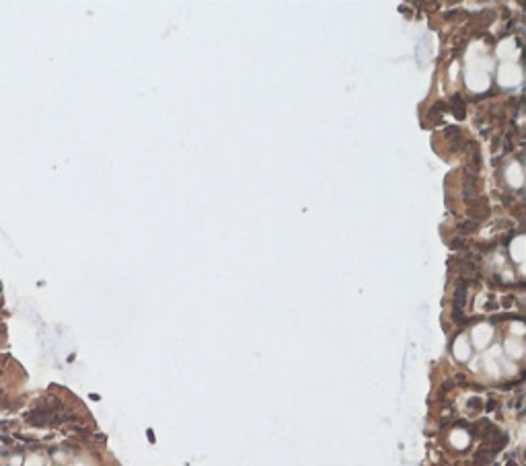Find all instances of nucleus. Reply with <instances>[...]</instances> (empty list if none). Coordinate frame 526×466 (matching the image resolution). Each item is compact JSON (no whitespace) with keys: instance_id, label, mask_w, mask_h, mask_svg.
Returning a JSON list of instances; mask_svg holds the SVG:
<instances>
[{"instance_id":"obj_3","label":"nucleus","mask_w":526,"mask_h":466,"mask_svg":"<svg viewBox=\"0 0 526 466\" xmlns=\"http://www.w3.org/2000/svg\"><path fill=\"white\" fill-rule=\"evenodd\" d=\"M21 464V458H12V466H19Z\"/></svg>"},{"instance_id":"obj_2","label":"nucleus","mask_w":526,"mask_h":466,"mask_svg":"<svg viewBox=\"0 0 526 466\" xmlns=\"http://www.w3.org/2000/svg\"><path fill=\"white\" fill-rule=\"evenodd\" d=\"M23 466H43V458L41 456H29V458H25Z\"/></svg>"},{"instance_id":"obj_1","label":"nucleus","mask_w":526,"mask_h":466,"mask_svg":"<svg viewBox=\"0 0 526 466\" xmlns=\"http://www.w3.org/2000/svg\"><path fill=\"white\" fill-rule=\"evenodd\" d=\"M452 103H454V115L456 117H465V105H462V101H458V97H454Z\"/></svg>"}]
</instances>
